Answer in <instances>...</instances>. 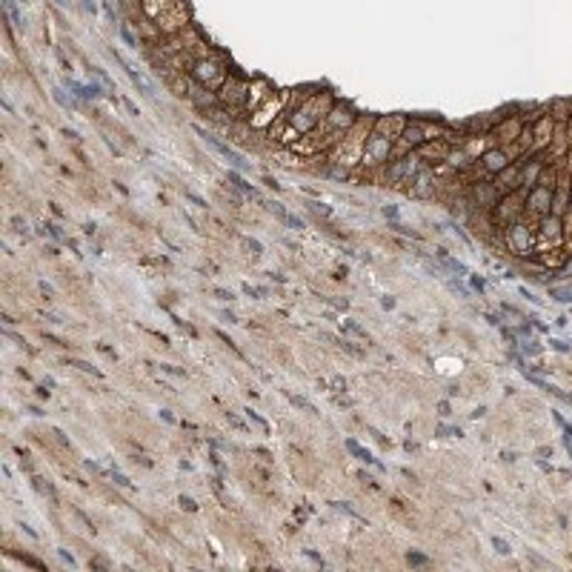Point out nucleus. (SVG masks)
<instances>
[{"mask_svg":"<svg viewBox=\"0 0 572 572\" xmlns=\"http://www.w3.org/2000/svg\"><path fill=\"white\" fill-rule=\"evenodd\" d=\"M195 132L201 135L203 141L209 143V146H212V149H215V152H218V155H223V158H226V160H229V163H232V166H235V169H249V163H246V160H243V158H240V155H238V152H235V149H232L229 143L218 141L215 135H209V132H206V129H201V126H195Z\"/></svg>","mask_w":572,"mask_h":572,"instance_id":"nucleus-1","label":"nucleus"},{"mask_svg":"<svg viewBox=\"0 0 572 572\" xmlns=\"http://www.w3.org/2000/svg\"><path fill=\"white\" fill-rule=\"evenodd\" d=\"M117 60L123 63V69H126V75H129V78H132V83H135V86H138V89H141L143 95H146V97H155V83H152V80L146 78V75H143V72L138 69V66H135V63L123 60V57H120V54H117Z\"/></svg>","mask_w":572,"mask_h":572,"instance_id":"nucleus-2","label":"nucleus"},{"mask_svg":"<svg viewBox=\"0 0 572 572\" xmlns=\"http://www.w3.org/2000/svg\"><path fill=\"white\" fill-rule=\"evenodd\" d=\"M387 158H389V138L372 135L369 141H366V160L380 163V160H387Z\"/></svg>","mask_w":572,"mask_h":572,"instance_id":"nucleus-3","label":"nucleus"},{"mask_svg":"<svg viewBox=\"0 0 572 572\" xmlns=\"http://www.w3.org/2000/svg\"><path fill=\"white\" fill-rule=\"evenodd\" d=\"M346 449H349V452H352V455L358 458V461H363V464H372V467H378V469H384V464H380L378 458H372L369 452H366V449H363V447H358V443H355V440H346Z\"/></svg>","mask_w":572,"mask_h":572,"instance_id":"nucleus-4","label":"nucleus"},{"mask_svg":"<svg viewBox=\"0 0 572 572\" xmlns=\"http://www.w3.org/2000/svg\"><path fill=\"white\" fill-rule=\"evenodd\" d=\"M229 183L235 186V189H240L243 195H249V198H258V189H255L252 183H246V180H243V177H240L238 172H235V169L229 172Z\"/></svg>","mask_w":572,"mask_h":572,"instance_id":"nucleus-5","label":"nucleus"},{"mask_svg":"<svg viewBox=\"0 0 572 572\" xmlns=\"http://www.w3.org/2000/svg\"><path fill=\"white\" fill-rule=\"evenodd\" d=\"M484 160H486V166L492 169V172H498V169H503L510 160H506V155H503L501 149H492V152H486L484 155Z\"/></svg>","mask_w":572,"mask_h":572,"instance_id":"nucleus-6","label":"nucleus"},{"mask_svg":"<svg viewBox=\"0 0 572 572\" xmlns=\"http://www.w3.org/2000/svg\"><path fill=\"white\" fill-rule=\"evenodd\" d=\"M549 298L558 303H572V283L569 286H549Z\"/></svg>","mask_w":572,"mask_h":572,"instance_id":"nucleus-7","label":"nucleus"},{"mask_svg":"<svg viewBox=\"0 0 572 572\" xmlns=\"http://www.w3.org/2000/svg\"><path fill=\"white\" fill-rule=\"evenodd\" d=\"M69 366H78L80 372H89V375H95V378H100V375H103L97 366H92V363H86V361H80V358H69Z\"/></svg>","mask_w":572,"mask_h":572,"instance_id":"nucleus-8","label":"nucleus"},{"mask_svg":"<svg viewBox=\"0 0 572 572\" xmlns=\"http://www.w3.org/2000/svg\"><path fill=\"white\" fill-rule=\"evenodd\" d=\"M3 6H6V12H9L12 23H15V26H23V18H20V12H18V3H15V0H3Z\"/></svg>","mask_w":572,"mask_h":572,"instance_id":"nucleus-9","label":"nucleus"},{"mask_svg":"<svg viewBox=\"0 0 572 572\" xmlns=\"http://www.w3.org/2000/svg\"><path fill=\"white\" fill-rule=\"evenodd\" d=\"M246 418H249V421H252V423H258V426H261V429H264V432H269V423H266V421H264V418H261V415H258V412H252V409H246Z\"/></svg>","mask_w":572,"mask_h":572,"instance_id":"nucleus-10","label":"nucleus"},{"mask_svg":"<svg viewBox=\"0 0 572 572\" xmlns=\"http://www.w3.org/2000/svg\"><path fill=\"white\" fill-rule=\"evenodd\" d=\"M52 95H54V100H57V103H60L63 109H75V103H72V100H69V97H66V95H63L60 89H54Z\"/></svg>","mask_w":572,"mask_h":572,"instance_id":"nucleus-11","label":"nucleus"},{"mask_svg":"<svg viewBox=\"0 0 572 572\" xmlns=\"http://www.w3.org/2000/svg\"><path fill=\"white\" fill-rule=\"evenodd\" d=\"M549 346H552L555 352H572V346H569V343L558 341V338H549Z\"/></svg>","mask_w":572,"mask_h":572,"instance_id":"nucleus-12","label":"nucleus"},{"mask_svg":"<svg viewBox=\"0 0 572 572\" xmlns=\"http://www.w3.org/2000/svg\"><path fill=\"white\" fill-rule=\"evenodd\" d=\"M332 506H335V510H338V512H346V515H352V518H361V515H358V512H355V510H352V506H349V503H341V501H332Z\"/></svg>","mask_w":572,"mask_h":572,"instance_id":"nucleus-13","label":"nucleus"},{"mask_svg":"<svg viewBox=\"0 0 572 572\" xmlns=\"http://www.w3.org/2000/svg\"><path fill=\"white\" fill-rule=\"evenodd\" d=\"M112 481H114V484H117V486H126V489L132 486V481H129V478H126V475H120L117 469H112Z\"/></svg>","mask_w":572,"mask_h":572,"instance_id":"nucleus-14","label":"nucleus"},{"mask_svg":"<svg viewBox=\"0 0 572 572\" xmlns=\"http://www.w3.org/2000/svg\"><path fill=\"white\" fill-rule=\"evenodd\" d=\"M120 37H123V43H126V46H132V49H138V40H135V37H132V32H129V29H126V26H120Z\"/></svg>","mask_w":572,"mask_h":572,"instance_id":"nucleus-15","label":"nucleus"},{"mask_svg":"<svg viewBox=\"0 0 572 572\" xmlns=\"http://www.w3.org/2000/svg\"><path fill=\"white\" fill-rule=\"evenodd\" d=\"M289 401H292V404H295V406H300V409H306V412H312V415H315V406H312V404H306V401H303V398H298V395H292Z\"/></svg>","mask_w":572,"mask_h":572,"instance_id":"nucleus-16","label":"nucleus"},{"mask_svg":"<svg viewBox=\"0 0 572 572\" xmlns=\"http://www.w3.org/2000/svg\"><path fill=\"white\" fill-rule=\"evenodd\" d=\"M492 546H495V552L510 555V544H506V541H501V538H492Z\"/></svg>","mask_w":572,"mask_h":572,"instance_id":"nucleus-17","label":"nucleus"},{"mask_svg":"<svg viewBox=\"0 0 572 572\" xmlns=\"http://www.w3.org/2000/svg\"><path fill=\"white\" fill-rule=\"evenodd\" d=\"M57 555H60V561H63V563H69L72 569H75V566H78V563H75V558H72V555L66 552V549H57Z\"/></svg>","mask_w":572,"mask_h":572,"instance_id":"nucleus-18","label":"nucleus"},{"mask_svg":"<svg viewBox=\"0 0 572 572\" xmlns=\"http://www.w3.org/2000/svg\"><path fill=\"white\" fill-rule=\"evenodd\" d=\"M283 223H289L292 229H303V220L295 218V215H286V220H283Z\"/></svg>","mask_w":572,"mask_h":572,"instance_id":"nucleus-19","label":"nucleus"},{"mask_svg":"<svg viewBox=\"0 0 572 572\" xmlns=\"http://www.w3.org/2000/svg\"><path fill=\"white\" fill-rule=\"evenodd\" d=\"M46 229H49V235H52V238L63 240V232H60V229H57V226H54V223H46Z\"/></svg>","mask_w":572,"mask_h":572,"instance_id":"nucleus-20","label":"nucleus"},{"mask_svg":"<svg viewBox=\"0 0 572 572\" xmlns=\"http://www.w3.org/2000/svg\"><path fill=\"white\" fill-rule=\"evenodd\" d=\"M406 558H409V563H426V558H423V555H418V552H409Z\"/></svg>","mask_w":572,"mask_h":572,"instance_id":"nucleus-21","label":"nucleus"},{"mask_svg":"<svg viewBox=\"0 0 572 572\" xmlns=\"http://www.w3.org/2000/svg\"><path fill=\"white\" fill-rule=\"evenodd\" d=\"M521 295H524V298H527L529 303H535V306H538V303H541V300H538L535 295H532V292H527V289H524V286H521Z\"/></svg>","mask_w":572,"mask_h":572,"instance_id":"nucleus-22","label":"nucleus"},{"mask_svg":"<svg viewBox=\"0 0 572 572\" xmlns=\"http://www.w3.org/2000/svg\"><path fill=\"white\" fill-rule=\"evenodd\" d=\"M303 555H306V558H312L315 563H321V566H324V558H321V555H315L312 549H303Z\"/></svg>","mask_w":572,"mask_h":572,"instance_id":"nucleus-23","label":"nucleus"},{"mask_svg":"<svg viewBox=\"0 0 572 572\" xmlns=\"http://www.w3.org/2000/svg\"><path fill=\"white\" fill-rule=\"evenodd\" d=\"M215 295H218L220 300H232V298H235V295H232V292H226V289H215Z\"/></svg>","mask_w":572,"mask_h":572,"instance_id":"nucleus-24","label":"nucleus"},{"mask_svg":"<svg viewBox=\"0 0 572 572\" xmlns=\"http://www.w3.org/2000/svg\"><path fill=\"white\" fill-rule=\"evenodd\" d=\"M524 352H529V355H538V352H541V346H535V343H524Z\"/></svg>","mask_w":572,"mask_h":572,"instance_id":"nucleus-25","label":"nucleus"},{"mask_svg":"<svg viewBox=\"0 0 572 572\" xmlns=\"http://www.w3.org/2000/svg\"><path fill=\"white\" fill-rule=\"evenodd\" d=\"M558 278H572V261H569L566 266H563L561 272H558Z\"/></svg>","mask_w":572,"mask_h":572,"instance_id":"nucleus-26","label":"nucleus"},{"mask_svg":"<svg viewBox=\"0 0 572 572\" xmlns=\"http://www.w3.org/2000/svg\"><path fill=\"white\" fill-rule=\"evenodd\" d=\"M384 215H387V218H398V209L395 206H384Z\"/></svg>","mask_w":572,"mask_h":572,"instance_id":"nucleus-27","label":"nucleus"},{"mask_svg":"<svg viewBox=\"0 0 572 572\" xmlns=\"http://www.w3.org/2000/svg\"><path fill=\"white\" fill-rule=\"evenodd\" d=\"M189 201H192V203H198V206H203V209H206V201H201V198H198L195 192H189Z\"/></svg>","mask_w":572,"mask_h":572,"instance_id":"nucleus-28","label":"nucleus"},{"mask_svg":"<svg viewBox=\"0 0 572 572\" xmlns=\"http://www.w3.org/2000/svg\"><path fill=\"white\" fill-rule=\"evenodd\" d=\"M438 412L443 415V418H447V415H449V404H447V401H440V404H438Z\"/></svg>","mask_w":572,"mask_h":572,"instance_id":"nucleus-29","label":"nucleus"},{"mask_svg":"<svg viewBox=\"0 0 572 572\" xmlns=\"http://www.w3.org/2000/svg\"><path fill=\"white\" fill-rule=\"evenodd\" d=\"M380 306H384V309H395V300H392V298H384V300H380Z\"/></svg>","mask_w":572,"mask_h":572,"instance_id":"nucleus-30","label":"nucleus"},{"mask_svg":"<svg viewBox=\"0 0 572 572\" xmlns=\"http://www.w3.org/2000/svg\"><path fill=\"white\" fill-rule=\"evenodd\" d=\"M180 503H183L186 510H195V501H192V498H180Z\"/></svg>","mask_w":572,"mask_h":572,"instance_id":"nucleus-31","label":"nucleus"},{"mask_svg":"<svg viewBox=\"0 0 572 572\" xmlns=\"http://www.w3.org/2000/svg\"><path fill=\"white\" fill-rule=\"evenodd\" d=\"M249 246H252V252H255V255H261V243H258V240H249Z\"/></svg>","mask_w":572,"mask_h":572,"instance_id":"nucleus-32","label":"nucleus"},{"mask_svg":"<svg viewBox=\"0 0 572 572\" xmlns=\"http://www.w3.org/2000/svg\"><path fill=\"white\" fill-rule=\"evenodd\" d=\"M472 286H475V289H481V292H484V286H486V283H484V281H478V278H472Z\"/></svg>","mask_w":572,"mask_h":572,"instance_id":"nucleus-33","label":"nucleus"}]
</instances>
